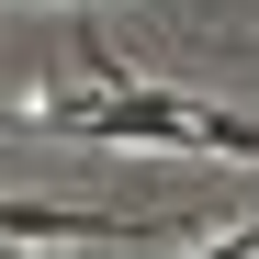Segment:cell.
<instances>
[{
  "label": "cell",
  "instance_id": "6da1fadb",
  "mask_svg": "<svg viewBox=\"0 0 259 259\" xmlns=\"http://www.w3.org/2000/svg\"><path fill=\"white\" fill-rule=\"evenodd\" d=\"M34 124H57V136H102V147H158V158H192V102L181 91H68L46 102Z\"/></svg>",
  "mask_w": 259,
  "mask_h": 259
},
{
  "label": "cell",
  "instance_id": "7a4b0ae2",
  "mask_svg": "<svg viewBox=\"0 0 259 259\" xmlns=\"http://www.w3.org/2000/svg\"><path fill=\"white\" fill-rule=\"evenodd\" d=\"M192 147H214V158H248V169H259V124H248V113H226V102H192Z\"/></svg>",
  "mask_w": 259,
  "mask_h": 259
},
{
  "label": "cell",
  "instance_id": "3957f363",
  "mask_svg": "<svg viewBox=\"0 0 259 259\" xmlns=\"http://www.w3.org/2000/svg\"><path fill=\"white\" fill-rule=\"evenodd\" d=\"M12 124H34V113H0V136H12Z\"/></svg>",
  "mask_w": 259,
  "mask_h": 259
}]
</instances>
